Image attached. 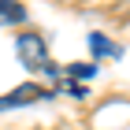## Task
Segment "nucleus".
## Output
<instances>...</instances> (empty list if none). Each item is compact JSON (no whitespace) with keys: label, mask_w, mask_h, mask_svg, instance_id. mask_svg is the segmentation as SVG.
<instances>
[{"label":"nucleus","mask_w":130,"mask_h":130,"mask_svg":"<svg viewBox=\"0 0 130 130\" xmlns=\"http://www.w3.org/2000/svg\"><path fill=\"white\" fill-rule=\"evenodd\" d=\"M93 48H97V52H111V56H115V48H111V45L100 37V34H93Z\"/></svg>","instance_id":"20e7f679"},{"label":"nucleus","mask_w":130,"mask_h":130,"mask_svg":"<svg viewBox=\"0 0 130 130\" xmlns=\"http://www.w3.org/2000/svg\"><path fill=\"white\" fill-rule=\"evenodd\" d=\"M15 45H19V60L30 71H52V74H56V67L48 63V52H45V41H41L37 34H26V37H19Z\"/></svg>","instance_id":"f257e3e1"},{"label":"nucleus","mask_w":130,"mask_h":130,"mask_svg":"<svg viewBox=\"0 0 130 130\" xmlns=\"http://www.w3.org/2000/svg\"><path fill=\"white\" fill-rule=\"evenodd\" d=\"M41 97H48V89H41V86H22V89H15L11 97H0V111L11 108L15 100H41Z\"/></svg>","instance_id":"f03ea898"},{"label":"nucleus","mask_w":130,"mask_h":130,"mask_svg":"<svg viewBox=\"0 0 130 130\" xmlns=\"http://www.w3.org/2000/svg\"><path fill=\"white\" fill-rule=\"evenodd\" d=\"M26 19V8L19 0H0V26H11V22H22Z\"/></svg>","instance_id":"7ed1b4c3"}]
</instances>
